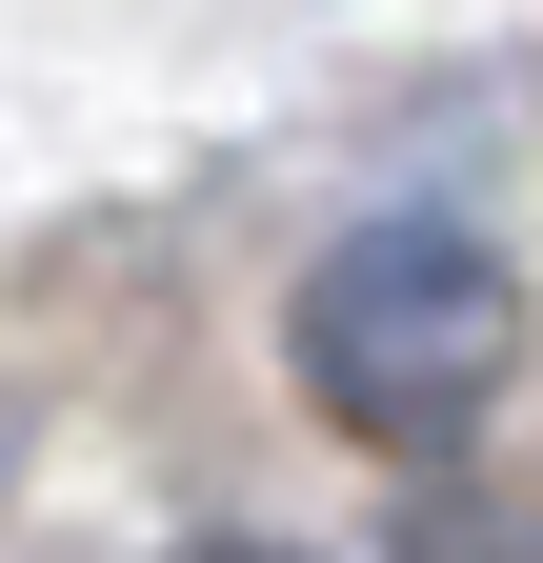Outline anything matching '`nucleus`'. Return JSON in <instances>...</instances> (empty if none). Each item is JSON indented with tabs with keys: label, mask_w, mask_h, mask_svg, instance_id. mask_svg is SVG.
Returning a JSON list of instances; mask_svg holds the SVG:
<instances>
[{
	"label": "nucleus",
	"mask_w": 543,
	"mask_h": 563,
	"mask_svg": "<svg viewBox=\"0 0 543 563\" xmlns=\"http://www.w3.org/2000/svg\"><path fill=\"white\" fill-rule=\"evenodd\" d=\"M503 363H523V282H503V242H463V222H363V242H322V282H302V383H322V422L343 443H463V422L503 402Z\"/></svg>",
	"instance_id": "f257e3e1"
},
{
	"label": "nucleus",
	"mask_w": 543,
	"mask_h": 563,
	"mask_svg": "<svg viewBox=\"0 0 543 563\" xmlns=\"http://www.w3.org/2000/svg\"><path fill=\"white\" fill-rule=\"evenodd\" d=\"M201 563H282V543H201Z\"/></svg>",
	"instance_id": "f03ea898"
}]
</instances>
